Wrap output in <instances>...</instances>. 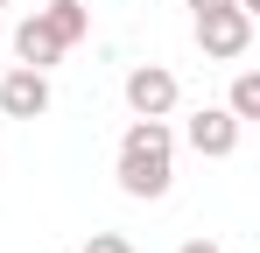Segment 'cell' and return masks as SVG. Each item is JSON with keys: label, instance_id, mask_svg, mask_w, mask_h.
Returning <instances> with one entry per match:
<instances>
[{"label": "cell", "instance_id": "12", "mask_svg": "<svg viewBox=\"0 0 260 253\" xmlns=\"http://www.w3.org/2000/svg\"><path fill=\"white\" fill-rule=\"evenodd\" d=\"M0 7H7V0H0Z\"/></svg>", "mask_w": 260, "mask_h": 253}, {"label": "cell", "instance_id": "10", "mask_svg": "<svg viewBox=\"0 0 260 253\" xmlns=\"http://www.w3.org/2000/svg\"><path fill=\"white\" fill-rule=\"evenodd\" d=\"M176 253H218V239H183Z\"/></svg>", "mask_w": 260, "mask_h": 253}, {"label": "cell", "instance_id": "5", "mask_svg": "<svg viewBox=\"0 0 260 253\" xmlns=\"http://www.w3.org/2000/svg\"><path fill=\"white\" fill-rule=\"evenodd\" d=\"M183 141H190L197 155H211V162H225V155L239 148V120H232L225 106H204V113H190V126H183Z\"/></svg>", "mask_w": 260, "mask_h": 253}, {"label": "cell", "instance_id": "2", "mask_svg": "<svg viewBox=\"0 0 260 253\" xmlns=\"http://www.w3.org/2000/svg\"><path fill=\"white\" fill-rule=\"evenodd\" d=\"M197 42H204L211 64H239L253 49V14L246 7H211V14H197Z\"/></svg>", "mask_w": 260, "mask_h": 253}, {"label": "cell", "instance_id": "6", "mask_svg": "<svg viewBox=\"0 0 260 253\" xmlns=\"http://www.w3.org/2000/svg\"><path fill=\"white\" fill-rule=\"evenodd\" d=\"M14 56H21L28 71H49V64H63V42L49 36L43 14H21V21H14Z\"/></svg>", "mask_w": 260, "mask_h": 253}, {"label": "cell", "instance_id": "1", "mask_svg": "<svg viewBox=\"0 0 260 253\" xmlns=\"http://www.w3.org/2000/svg\"><path fill=\"white\" fill-rule=\"evenodd\" d=\"M169 176H176V134L162 120H134L120 134V190L127 197H169Z\"/></svg>", "mask_w": 260, "mask_h": 253}, {"label": "cell", "instance_id": "3", "mask_svg": "<svg viewBox=\"0 0 260 253\" xmlns=\"http://www.w3.org/2000/svg\"><path fill=\"white\" fill-rule=\"evenodd\" d=\"M127 106H134V120H169V113H176V71L134 64V71H127Z\"/></svg>", "mask_w": 260, "mask_h": 253}, {"label": "cell", "instance_id": "7", "mask_svg": "<svg viewBox=\"0 0 260 253\" xmlns=\"http://www.w3.org/2000/svg\"><path fill=\"white\" fill-rule=\"evenodd\" d=\"M36 14L49 21V36L63 42V49L91 36V7H85V0H49V7H36Z\"/></svg>", "mask_w": 260, "mask_h": 253}, {"label": "cell", "instance_id": "9", "mask_svg": "<svg viewBox=\"0 0 260 253\" xmlns=\"http://www.w3.org/2000/svg\"><path fill=\"white\" fill-rule=\"evenodd\" d=\"M85 253H134V239H127V232H91Z\"/></svg>", "mask_w": 260, "mask_h": 253}, {"label": "cell", "instance_id": "11", "mask_svg": "<svg viewBox=\"0 0 260 253\" xmlns=\"http://www.w3.org/2000/svg\"><path fill=\"white\" fill-rule=\"evenodd\" d=\"M190 14H211V7H232V0H183Z\"/></svg>", "mask_w": 260, "mask_h": 253}, {"label": "cell", "instance_id": "8", "mask_svg": "<svg viewBox=\"0 0 260 253\" xmlns=\"http://www.w3.org/2000/svg\"><path fill=\"white\" fill-rule=\"evenodd\" d=\"M225 113L246 126V120H260V71H239L232 78V99H225Z\"/></svg>", "mask_w": 260, "mask_h": 253}, {"label": "cell", "instance_id": "4", "mask_svg": "<svg viewBox=\"0 0 260 253\" xmlns=\"http://www.w3.org/2000/svg\"><path fill=\"white\" fill-rule=\"evenodd\" d=\"M0 113H7V120H43L49 113V71L14 64V71L0 78Z\"/></svg>", "mask_w": 260, "mask_h": 253}]
</instances>
